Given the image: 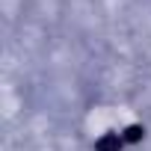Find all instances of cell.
Returning a JSON list of instances; mask_svg holds the SVG:
<instances>
[{
  "label": "cell",
  "instance_id": "obj_1",
  "mask_svg": "<svg viewBox=\"0 0 151 151\" xmlns=\"http://www.w3.org/2000/svg\"><path fill=\"white\" fill-rule=\"evenodd\" d=\"M119 145H122V139H119V136H107V139H101V142H98V148H101V151H119Z\"/></svg>",
  "mask_w": 151,
  "mask_h": 151
},
{
  "label": "cell",
  "instance_id": "obj_2",
  "mask_svg": "<svg viewBox=\"0 0 151 151\" xmlns=\"http://www.w3.org/2000/svg\"><path fill=\"white\" fill-rule=\"evenodd\" d=\"M139 136H142V130H139V127H127V133H124V139H127V142H136Z\"/></svg>",
  "mask_w": 151,
  "mask_h": 151
}]
</instances>
